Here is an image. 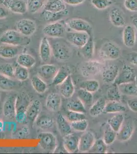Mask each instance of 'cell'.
Returning <instances> with one entry per match:
<instances>
[{"label":"cell","mask_w":137,"mask_h":154,"mask_svg":"<svg viewBox=\"0 0 137 154\" xmlns=\"http://www.w3.org/2000/svg\"><path fill=\"white\" fill-rule=\"evenodd\" d=\"M30 104L28 96L24 94L17 95L16 101V120L17 122L23 123L26 121V112Z\"/></svg>","instance_id":"2"},{"label":"cell","mask_w":137,"mask_h":154,"mask_svg":"<svg viewBox=\"0 0 137 154\" xmlns=\"http://www.w3.org/2000/svg\"><path fill=\"white\" fill-rule=\"evenodd\" d=\"M127 110L125 106L121 103L120 102L111 101L106 104L103 112L106 114L124 112Z\"/></svg>","instance_id":"31"},{"label":"cell","mask_w":137,"mask_h":154,"mask_svg":"<svg viewBox=\"0 0 137 154\" xmlns=\"http://www.w3.org/2000/svg\"><path fill=\"white\" fill-rule=\"evenodd\" d=\"M16 26L18 32L27 37L32 35L37 29L36 23L33 20L28 19H24L17 21Z\"/></svg>","instance_id":"7"},{"label":"cell","mask_w":137,"mask_h":154,"mask_svg":"<svg viewBox=\"0 0 137 154\" xmlns=\"http://www.w3.org/2000/svg\"><path fill=\"white\" fill-rule=\"evenodd\" d=\"M66 9V3L63 0H48L44 8V10L54 12H61Z\"/></svg>","instance_id":"27"},{"label":"cell","mask_w":137,"mask_h":154,"mask_svg":"<svg viewBox=\"0 0 137 154\" xmlns=\"http://www.w3.org/2000/svg\"><path fill=\"white\" fill-rule=\"evenodd\" d=\"M136 83H137V78L136 77Z\"/></svg>","instance_id":"60"},{"label":"cell","mask_w":137,"mask_h":154,"mask_svg":"<svg viewBox=\"0 0 137 154\" xmlns=\"http://www.w3.org/2000/svg\"><path fill=\"white\" fill-rule=\"evenodd\" d=\"M29 133V130L28 127L24 126L18 131L17 133V136L19 138H25L27 136Z\"/></svg>","instance_id":"53"},{"label":"cell","mask_w":137,"mask_h":154,"mask_svg":"<svg viewBox=\"0 0 137 154\" xmlns=\"http://www.w3.org/2000/svg\"><path fill=\"white\" fill-rule=\"evenodd\" d=\"M136 77L134 69L127 64L123 65L121 70L119 72L118 76L114 83L117 85L122 83L136 81Z\"/></svg>","instance_id":"5"},{"label":"cell","mask_w":137,"mask_h":154,"mask_svg":"<svg viewBox=\"0 0 137 154\" xmlns=\"http://www.w3.org/2000/svg\"><path fill=\"white\" fill-rule=\"evenodd\" d=\"M52 48L48 39L44 37L42 38L40 45V56L44 62H48L50 60L52 56Z\"/></svg>","instance_id":"21"},{"label":"cell","mask_w":137,"mask_h":154,"mask_svg":"<svg viewBox=\"0 0 137 154\" xmlns=\"http://www.w3.org/2000/svg\"><path fill=\"white\" fill-rule=\"evenodd\" d=\"M68 70H66L64 67L59 68L57 74L51 82L53 85H59L64 81L69 75Z\"/></svg>","instance_id":"40"},{"label":"cell","mask_w":137,"mask_h":154,"mask_svg":"<svg viewBox=\"0 0 137 154\" xmlns=\"http://www.w3.org/2000/svg\"><path fill=\"white\" fill-rule=\"evenodd\" d=\"M109 20L112 24L117 27H122L125 26L126 21L123 12L117 7H113L109 13Z\"/></svg>","instance_id":"17"},{"label":"cell","mask_w":137,"mask_h":154,"mask_svg":"<svg viewBox=\"0 0 137 154\" xmlns=\"http://www.w3.org/2000/svg\"><path fill=\"white\" fill-rule=\"evenodd\" d=\"M122 39L124 45L129 48H133L135 45L136 33L135 28L131 25H125L123 29Z\"/></svg>","instance_id":"16"},{"label":"cell","mask_w":137,"mask_h":154,"mask_svg":"<svg viewBox=\"0 0 137 154\" xmlns=\"http://www.w3.org/2000/svg\"><path fill=\"white\" fill-rule=\"evenodd\" d=\"M36 123L39 128L46 130L52 128L54 125V120L49 116L43 115L37 118Z\"/></svg>","instance_id":"38"},{"label":"cell","mask_w":137,"mask_h":154,"mask_svg":"<svg viewBox=\"0 0 137 154\" xmlns=\"http://www.w3.org/2000/svg\"><path fill=\"white\" fill-rule=\"evenodd\" d=\"M31 82L33 88L38 94H43L47 91L48 88L47 83L40 77L37 75L33 76Z\"/></svg>","instance_id":"33"},{"label":"cell","mask_w":137,"mask_h":154,"mask_svg":"<svg viewBox=\"0 0 137 154\" xmlns=\"http://www.w3.org/2000/svg\"><path fill=\"white\" fill-rule=\"evenodd\" d=\"M46 0H27V11L31 14H35L45 5Z\"/></svg>","instance_id":"39"},{"label":"cell","mask_w":137,"mask_h":154,"mask_svg":"<svg viewBox=\"0 0 137 154\" xmlns=\"http://www.w3.org/2000/svg\"><path fill=\"white\" fill-rule=\"evenodd\" d=\"M82 48L83 56L88 59H91L94 55V42L92 35H90L86 44Z\"/></svg>","instance_id":"37"},{"label":"cell","mask_w":137,"mask_h":154,"mask_svg":"<svg viewBox=\"0 0 137 154\" xmlns=\"http://www.w3.org/2000/svg\"><path fill=\"white\" fill-rule=\"evenodd\" d=\"M73 130L77 131H85L88 126V122L87 120L76 121L71 123Z\"/></svg>","instance_id":"50"},{"label":"cell","mask_w":137,"mask_h":154,"mask_svg":"<svg viewBox=\"0 0 137 154\" xmlns=\"http://www.w3.org/2000/svg\"><path fill=\"white\" fill-rule=\"evenodd\" d=\"M103 64L96 60H89L85 62L82 68V75L90 77L97 75L103 69Z\"/></svg>","instance_id":"9"},{"label":"cell","mask_w":137,"mask_h":154,"mask_svg":"<svg viewBox=\"0 0 137 154\" xmlns=\"http://www.w3.org/2000/svg\"><path fill=\"white\" fill-rule=\"evenodd\" d=\"M90 35L85 32H72L67 34L70 43L78 48H82L89 40Z\"/></svg>","instance_id":"11"},{"label":"cell","mask_w":137,"mask_h":154,"mask_svg":"<svg viewBox=\"0 0 137 154\" xmlns=\"http://www.w3.org/2000/svg\"><path fill=\"white\" fill-rule=\"evenodd\" d=\"M68 27L75 32H85L91 35L92 28L87 21L79 19L70 20L67 23Z\"/></svg>","instance_id":"13"},{"label":"cell","mask_w":137,"mask_h":154,"mask_svg":"<svg viewBox=\"0 0 137 154\" xmlns=\"http://www.w3.org/2000/svg\"><path fill=\"white\" fill-rule=\"evenodd\" d=\"M116 132L114 131L111 128L107 129L104 131L103 135V141L106 145H110L116 139Z\"/></svg>","instance_id":"48"},{"label":"cell","mask_w":137,"mask_h":154,"mask_svg":"<svg viewBox=\"0 0 137 154\" xmlns=\"http://www.w3.org/2000/svg\"><path fill=\"white\" fill-rule=\"evenodd\" d=\"M130 60L131 64L133 65L137 66V52L133 51L130 53Z\"/></svg>","instance_id":"56"},{"label":"cell","mask_w":137,"mask_h":154,"mask_svg":"<svg viewBox=\"0 0 137 154\" xmlns=\"http://www.w3.org/2000/svg\"><path fill=\"white\" fill-rule=\"evenodd\" d=\"M61 104V96L56 93H51L47 96L46 105L49 110L56 112L59 110Z\"/></svg>","instance_id":"20"},{"label":"cell","mask_w":137,"mask_h":154,"mask_svg":"<svg viewBox=\"0 0 137 154\" xmlns=\"http://www.w3.org/2000/svg\"><path fill=\"white\" fill-rule=\"evenodd\" d=\"M29 77L28 68L18 65L15 67L14 78L20 81H24Z\"/></svg>","instance_id":"42"},{"label":"cell","mask_w":137,"mask_h":154,"mask_svg":"<svg viewBox=\"0 0 137 154\" xmlns=\"http://www.w3.org/2000/svg\"><path fill=\"white\" fill-rule=\"evenodd\" d=\"M0 42L3 44L16 46H25L29 45L31 38L23 35L15 30H7L0 37Z\"/></svg>","instance_id":"1"},{"label":"cell","mask_w":137,"mask_h":154,"mask_svg":"<svg viewBox=\"0 0 137 154\" xmlns=\"http://www.w3.org/2000/svg\"><path fill=\"white\" fill-rule=\"evenodd\" d=\"M127 105L130 110L134 112H137V98L128 100Z\"/></svg>","instance_id":"52"},{"label":"cell","mask_w":137,"mask_h":154,"mask_svg":"<svg viewBox=\"0 0 137 154\" xmlns=\"http://www.w3.org/2000/svg\"><path fill=\"white\" fill-rule=\"evenodd\" d=\"M99 88V83L96 80H88L83 81L80 85V88L85 89L90 93H95Z\"/></svg>","instance_id":"45"},{"label":"cell","mask_w":137,"mask_h":154,"mask_svg":"<svg viewBox=\"0 0 137 154\" xmlns=\"http://www.w3.org/2000/svg\"><path fill=\"white\" fill-rule=\"evenodd\" d=\"M59 68L53 64H45L42 65L38 70V74L43 80L47 82H52L57 74Z\"/></svg>","instance_id":"14"},{"label":"cell","mask_w":137,"mask_h":154,"mask_svg":"<svg viewBox=\"0 0 137 154\" xmlns=\"http://www.w3.org/2000/svg\"><path fill=\"white\" fill-rule=\"evenodd\" d=\"M106 100L104 98H100L91 107L89 113L92 117H97L104 112L106 105Z\"/></svg>","instance_id":"32"},{"label":"cell","mask_w":137,"mask_h":154,"mask_svg":"<svg viewBox=\"0 0 137 154\" xmlns=\"http://www.w3.org/2000/svg\"><path fill=\"white\" fill-rule=\"evenodd\" d=\"M15 67L10 63L0 65V73L10 78H14Z\"/></svg>","instance_id":"46"},{"label":"cell","mask_w":137,"mask_h":154,"mask_svg":"<svg viewBox=\"0 0 137 154\" xmlns=\"http://www.w3.org/2000/svg\"><path fill=\"white\" fill-rule=\"evenodd\" d=\"M118 87L121 94L137 96V84L136 81L120 84L118 85Z\"/></svg>","instance_id":"28"},{"label":"cell","mask_w":137,"mask_h":154,"mask_svg":"<svg viewBox=\"0 0 137 154\" xmlns=\"http://www.w3.org/2000/svg\"><path fill=\"white\" fill-rule=\"evenodd\" d=\"M79 137L74 134L64 137V146L69 153H74L78 150Z\"/></svg>","instance_id":"18"},{"label":"cell","mask_w":137,"mask_h":154,"mask_svg":"<svg viewBox=\"0 0 137 154\" xmlns=\"http://www.w3.org/2000/svg\"><path fill=\"white\" fill-rule=\"evenodd\" d=\"M17 95H12L6 99L3 105V114L9 119H16V101Z\"/></svg>","instance_id":"10"},{"label":"cell","mask_w":137,"mask_h":154,"mask_svg":"<svg viewBox=\"0 0 137 154\" xmlns=\"http://www.w3.org/2000/svg\"><path fill=\"white\" fill-rule=\"evenodd\" d=\"M41 109L40 102L34 100L30 103L26 112V118L31 122H34L40 114Z\"/></svg>","instance_id":"22"},{"label":"cell","mask_w":137,"mask_h":154,"mask_svg":"<svg viewBox=\"0 0 137 154\" xmlns=\"http://www.w3.org/2000/svg\"><path fill=\"white\" fill-rule=\"evenodd\" d=\"M130 20L132 21L133 26L137 32V14H134L130 17Z\"/></svg>","instance_id":"57"},{"label":"cell","mask_w":137,"mask_h":154,"mask_svg":"<svg viewBox=\"0 0 137 154\" xmlns=\"http://www.w3.org/2000/svg\"><path fill=\"white\" fill-rule=\"evenodd\" d=\"M124 5L127 10L131 12H137V0H125Z\"/></svg>","instance_id":"51"},{"label":"cell","mask_w":137,"mask_h":154,"mask_svg":"<svg viewBox=\"0 0 137 154\" xmlns=\"http://www.w3.org/2000/svg\"><path fill=\"white\" fill-rule=\"evenodd\" d=\"M53 56L56 59L64 61L71 56V51L67 46L61 42H55L51 46Z\"/></svg>","instance_id":"8"},{"label":"cell","mask_w":137,"mask_h":154,"mask_svg":"<svg viewBox=\"0 0 137 154\" xmlns=\"http://www.w3.org/2000/svg\"><path fill=\"white\" fill-rule=\"evenodd\" d=\"M6 6L15 14H24L27 11V1L24 0H8L6 3Z\"/></svg>","instance_id":"19"},{"label":"cell","mask_w":137,"mask_h":154,"mask_svg":"<svg viewBox=\"0 0 137 154\" xmlns=\"http://www.w3.org/2000/svg\"><path fill=\"white\" fill-rule=\"evenodd\" d=\"M99 57L104 60H114L120 56V49L112 42H107L103 44L99 51Z\"/></svg>","instance_id":"3"},{"label":"cell","mask_w":137,"mask_h":154,"mask_svg":"<svg viewBox=\"0 0 137 154\" xmlns=\"http://www.w3.org/2000/svg\"><path fill=\"white\" fill-rule=\"evenodd\" d=\"M119 72V68L116 65H111L106 67L102 72L103 80L106 83L114 82L118 76Z\"/></svg>","instance_id":"25"},{"label":"cell","mask_w":137,"mask_h":154,"mask_svg":"<svg viewBox=\"0 0 137 154\" xmlns=\"http://www.w3.org/2000/svg\"><path fill=\"white\" fill-rule=\"evenodd\" d=\"M64 3L70 5H78L83 3L85 0H63Z\"/></svg>","instance_id":"55"},{"label":"cell","mask_w":137,"mask_h":154,"mask_svg":"<svg viewBox=\"0 0 137 154\" xmlns=\"http://www.w3.org/2000/svg\"><path fill=\"white\" fill-rule=\"evenodd\" d=\"M6 6L0 5V19H4L8 16L9 11Z\"/></svg>","instance_id":"54"},{"label":"cell","mask_w":137,"mask_h":154,"mask_svg":"<svg viewBox=\"0 0 137 154\" xmlns=\"http://www.w3.org/2000/svg\"><path fill=\"white\" fill-rule=\"evenodd\" d=\"M19 53V48L16 46L3 44L0 45V57L4 59H12L17 56Z\"/></svg>","instance_id":"26"},{"label":"cell","mask_w":137,"mask_h":154,"mask_svg":"<svg viewBox=\"0 0 137 154\" xmlns=\"http://www.w3.org/2000/svg\"><path fill=\"white\" fill-rule=\"evenodd\" d=\"M39 144L43 151L48 152H54L57 148V139L53 134L43 132L38 136Z\"/></svg>","instance_id":"4"},{"label":"cell","mask_w":137,"mask_h":154,"mask_svg":"<svg viewBox=\"0 0 137 154\" xmlns=\"http://www.w3.org/2000/svg\"><path fill=\"white\" fill-rule=\"evenodd\" d=\"M4 123L2 121L0 120V131H2L3 130Z\"/></svg>","instance_id":"58"},{"label":"cell","mask_w":137,"mask_h":154,"mask_svg":"<svg viewBox=\"0 0 137 154\" xmlns=\"http://www.w3.org/2000/svg\"><path fill=\"white\" fill-rule=\"evenodd\" d=\"M107 151V146L103 139L95 140L94 144L91 149L89 150V152L91 153H98V154H105Z\"/></svg>","instance_id":"44"},{"label":"cell","mask_w":137,"mask_h":154,"mask_svg":"<svg viewBox=\"0 0 137 154\" xmlns=\"http://www.w3.org/2000/svg\"><path fill=\"white\" fill-rule=\"evenodd\" d=\"M18 65L27 68H31L36 63V60L31 55L28 54H19L16 59Z\"/></svg>","instance_id":"30"},{"label":"cell","mask_w":137,"mask_h":154,"mask_svg":"<svg viewBox=\"0 0 137 154\" xmlns=\"http://www.w3.org/2000/svg\"><path fill=\"white\" fill-rule=\"evenodd\" d=\"M124 120V116L122 114H118L109 119L108 120V124L114 131L117 133L121 127Z\"/></svg>","instance_id":"36"},{"label":"cell","mask_w":137,"mask_h":154,"mask_svg":"<svg viewBox=\"0 0 137 154\" xmlns=\"http://www.w3.org/2000/svg\"><path fill=\"white\" fill-rule=\"evenodd\" d=\"M67 119L70 122L81 121L86 119V116L85 113L69 111Z\"/></svg>","instance_id":"49"},{"label":"cell","mask_w":137,"mask_h":154,"mask_svg":"<svg viewBox=\"0 0 137 154\" xmlns=\"http://www.w3.org/2000/svg\"><path fill=\"white\" fill-rule=\"evenodd\" d=\"M95 141L93 133L91 131H86L79 137L78 151L80 152H87L91 149Z\"/></svg>","instance_id":"15"},{"label":"cell","mask_w":137,"mask_h":154,"mask_svg":"<svg viewBox=\"0 0 137 154\" xmlns=\"http://www.w3.org/2000/svg\"><path fill=\"white\" fill-rule=\"evenodd\" d=\"M60 93L65 98H71L75 91L74 85L71 76L69 75L61 85H59Z\"/></svg>","instance_id":"23"},{"label":"cell","mask_w":137,"mask_h":154,"mask_svg":"<svg viewBox=\"0 0 137 154\" xmlns=\"http://www.w3.org/2000/svg\"><path fill=\"white\" fill-rule=\"evenodd\" d=\"M69 12L67 9L58 12H51L44 10L42 12V17L46 21L53 23L67 16Z\"/></svg>","instance_id":"29"},{"label":"cell","mask_w":137,"mask_h":154,"mask_svg":"<svg viewBox=\"0 0 137 154\" xmlns=\"http://www.w3.org/2000/svg\"><path fill=\"white\" fill-rule=\"evenodd\" d=\"M135 125L133 121L129 120L122 125L119 131L117 134L116 139L117 140L124 142L129 140L134 133Z\"/></svg>","instance_id":"12"},{"label":"cell","mask_w":137,"mask_h":154,"mask_svg":"<svg viewBox=\"0 0 137 154\" xmlns=\"http://www.w3.org/2000/svg\"><path fill=\"white\" fill-rule=\"evenodd\" d=\"M43 32L47 37L51 38H63L66 33V29L61 23L55 22L44 27Z\"/></svg>","instance_id":"6"},{"label":"cell","mask_w":137,"mask_h":154,"mask_svg":"<svg viewBox=\"0 0 137 154\" xmlns=\"http://www.w3.org/2000/svg\"><path fill=\"white\" fill-rule=\"evenodd\" d=\"M5 1L6 0H0V5H3Z\"/></svg>","instance_id":"59"},{"label":"cell","mask_w":137,"mask_h":154,"mask_svg":"<svg viewBox=\"0 0 137 154\" xmlns=\"http://www.w3.org/2000/svg\"><path fill=\"white\" fill-rule=\"evenodd\" d=\"M91 3L96 8L99 10L107 9L113 4L111 0H91Z\"/></svg>","instance_id":"47"},{"label":"cell","mask_w":137,"mask_h":154,"mask_svg":"<svg viewBox=\"0 0 137 154\" xmlns=\"http://www.w3.org/2000/svg\"><path fill=\"white\" fill-rule=\"evenodd\" d=\"M121 95V94L119 90L118 85L114 83L108 89L107 98L109 101L120 102Z\"/></svg>","instance_id":"43"},{"label":"cell","mask_w":137,"mask_h":154,"mask_svg":"<svg viewBox=\"0 0 137 154\" xmlns=\"http://www.w3.org/2000/svg\"><path fill=\"white\" fill-rule=\"evenodd\" d=\"M57 128L59 133L62 136L64 137L73 133V128H72L71 123L68 119L61 115H59L56 119Z\"/></svg>","instance_id":"24"},{"label":"cell","mask_w":137,"mask_h":154,"mask_svg":"<svg viewBox=\"0 0 137 154\" xmlns=\"http://www.w3.org/2000/svg\"><path fill=\"white\" fill-rule=\"evenodd\" d=\"M1 94H0V101H1Z\"/></svg>","instance_id":"61"},{"label":"cell","mask_w":137,"mask_h":154,"mask_svg":"<svg viewBox=\"0 0 137 154\" xmlns=\"http://www.w3.org/2000/svg\"><path fill=\"white\" fill-rule=\"evenodd\" d=\"M67 107L69 111L82 112L85 114L86 112L85 105L78 98L77 99L70 100L68 102Z\"/></svg>","instance_id":"35"},{"label":"cell","mask_w":137,"mask_h":154,"mask_svg":"<svg viewBox=\"0 0 137 154\" xmlns=\"http://www.w3.org/2000/svg\"><path fill=\"white\" fill-rule=\"evenodd\" d=\"M16 82L9 77L0 73V90L10 91L16 87Z\"/></svg>","instance_id":"34"},{"label":"cell","mask_w":137,"mask_h":154,"mask_svg":"<svg viewBox=\"0 0 137 154\" xmlns=\"http://www.w3.org/2000/svg\"><path fill=\"white\" fill-rule=\"evenodd\" d=\"M77 97L86 106L91 104L93 100L92 93L82 88H80L77 92Z\"/></svg>","instance_id":"41"}]
</instances>
